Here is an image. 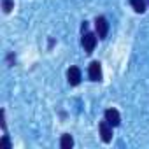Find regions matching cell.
Returning a JSON list of instances; mask_svg holds the SVG:
<instances>
[{
	"mask_svg": "<svg viewBox=\"0 0 149 149\" xmlns=\"http://www.w3.org/2000/svg\"><path fill=\"white\" fill-rule=\"evenodd\" d=\"M130 4H132V7H133L135 13L142 14L146 11V0H130Z\"/></svg>",
	"mask_w": 149,
	"mask_h": 149,
	"instance_id": "obj_8",
	"label": "cell"
},
{
	"mask_svg": "<svg viewBox=\"0 0 149 149\" xmlns=\"http://www.w3.org/2000/svg\"><path fill=\"white\" fill-rule=\"evenodd\" d=\"M2 9H4V13H11L14 9V2L13 0H2Z\"/></svg>",
	"mask_w": 149,
	"mask_h": 149,
	"instance_id": "obj_9",
	"label": "cell"
},
{
	"mask_svg": "<svg viewBox=\"0 0 149 149\" xmlns=\"http://www.w3.org/2000/svg\"><path fill=\"white\" fill-rule=\"evenodd\" d=\"M72 146H74V139L68 133H63L61 135V140H60V147L61 149H70Z\"/></svg>",
	"mask_w": 149,
	"mask_h": 149,
	"instance_id": "obj_7",
	"label": "cell"
},
{
	"mask_svg": "<svg viewBox=\"0 0 149 149\" xmlns=\"http://www.w3.org/2000/svg\"><path fill=\"white\" fill-rule=\"evenodd\" d=\"M2 146H4L6 149H11V147H13V146H11V140H9V137H7V135H4V137H2Z\"/></svg>",
	"mask_w": 149,
	"mask_h": 149,
	"instance_id": "obj_10",
	"label": "cell"
},
{
	"mask_svg": "<svg viewBox=\"0 0 149 149\" xmlns=\"http://www.w3.org/2000/svg\"><path fill=\"white\" fill-rule=\"evenodd\" d=\"M88 76L91 81H102V67L98 61H91L90 63V68H88Z\"/></svg>",
	"mask_w": 149,
	"mask_h": 149,
	"instance_id": "obj_3",
	"label": "cell"
},
{
	"mask_svg": "<svg viewBox=\"0 0 149 149\" xmlns=\"http://www.w3.org/2000/svg\"><path fill=\"white\" fill-rule=\"evenodd\" d=\"M104 116H105V121H107L111 126H118V125L121 123V116H119V112H118L116 109H107V111L104 112Z\"/></svg>",
	"mask_w": 149,
	"mask_h": 149,
	"instance_id": "obj_6",
	"label": "cell"
},
{
	"mask_svg": "<svg viewBox=\"0 0 149 149\" xmlns=\"http://www.w3.org/2000/svg\"><path fill=\"white\" fill-rule=\"evenodd\" d=\"M67 79H68L70 86H77L81 83V70L77 67H70L67 70Z\"/></svg>",
	"mask_w": 149,
	"mask_h": 149,
	"instance_id": "obj_4",
	"label": "cell"
},
{
	"mask_svg": "<svg viewBox=\"0 0 149 149\" xmlns=\"http://www.w3.org/2000/svg\"><path fill=\"white\" fill-rule=\"evenodd\" d=\"M83 47H84V51L90 54V53H93V49H95V46H97V35L95 33H91V32H86L84 35H83Z\"/></svg>",
	"mask_w": 149,
	"mask_h": 149,
	"instance_id": "obj_2",
	"label": "cell"
},
{
	"mask_svg": "<svg viewBox=\"0 0 149 149\" xmlns=\"http://www.w3.org/2000/svg\"><path fill=\"white\" fill-rule=\"evenodd\" d=\"M98 130H100L102 140H104L105 144H109V142L112 140V128H111V125H109L107 121H102V123L98 125Z\"/></svg>",
	"mask_w": 149,
	"mask_h": 149,
	"instance_id": "obj_5",
	"label": "cell"
},
{
	"mask_svg": "<svg viewBox=\"0 0 149 149\" xmlns=\"http://www.w3.org/2000/svg\"><path fill=\"white\" fill-rule=\"evenodd\" d=\"M95 26H97L98 39H105L107 33H109V21H107L104 16H98V18L95 19Z\"/></svg>",
	"mask_w": 149,
	"mask_h": 149,
	"instance_id": "obj_1",
	"label": "cell"
},
{
	"mask_svg": "<svg viewBox=\"0 0 149 149\" xmlns=\"http://www.w3.org/2000/svg\"><path fill=\"white\" fill-rule=\"evenodd\" d=\"M147 4H149V0H147Z\"/></svg>",
	"mask_w": 149,
	"mask_h": 149,
	"instance_id": "obj_12",
	"label": "cell"
},
{
	"mask_svg": "<svg viewBox=\"0 0 149 149\" xmlns=\"http://www.w3.org/2000/svg\"><path fill=\"white\" fill-rule=\"evenodd\" d=\"M14 61H16V58H14V54H9V56H7V63H9V65H13Z\"/></svg>",
	"mask_w": 149,
	"mask_h": 149,
	"instance_id": "obj_11",
	"label": "cell"
}]
</instances>
